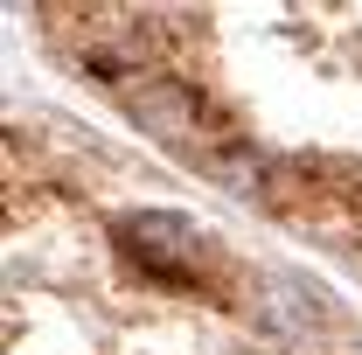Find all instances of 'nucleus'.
Listing matches in <instances>:
<instances>
[{
  "instance_id": "1",
  "label": "nucleus",
  "mask_w": 362,
  "mask_h": 355,
  "mask_svg": "<svg viewBox=\"0 0 362 355\" xmlns=\"http://www.w3.org/2000/svg\"><path fill=\"white\" fill-rule=\"evenodd\" d=\"M119 244H133L139 265L181 279V272L202 265V244H209V237L188 216H175V209H139V216H119Z\"/></svg>"
}]
</instances>
